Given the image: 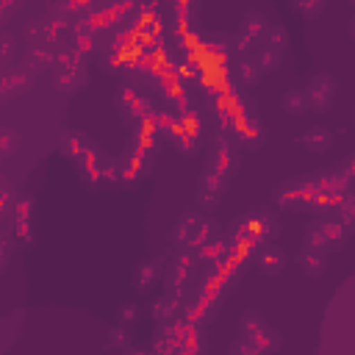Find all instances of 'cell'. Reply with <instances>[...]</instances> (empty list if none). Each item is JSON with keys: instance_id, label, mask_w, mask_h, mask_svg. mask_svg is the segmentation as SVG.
Masks as SVG:
<instances>
[{"instance_id": "obj_26", "label": "cell", "mask_w": 355, "mask_h": 355, "mask_svg": "<svg viewBox=\"0 0 355 355\" xmlns=\"http://www.w3.org/2000/svg\"><path fill=\"white\" fill-rule=\"evenodd\" d=\"M302 244H308V247H319V250H327V239H324V230H322V222H319V219L305 225ZM327 252H330V250H327Z\"/></svg>"}, {"instance_id": "obj_25", "label": "cell", "mask_w": 355, "mask_h": 355, "mask_svg": "<svg viewBox=\"0 0 355 355\" xmlns=\"http://www.w3.org/2000/svg\"><path fill=\"white\" fill-rule=\"evenodd\" d=\"M324 6H327V0H291V8H294L305 22L316 19V17L324 11Z\"/></svg>"}, {"instance_id": "obj_15", "label": "cell", "mask_w": 355, "mask_h": 355, "mask_svg": "<svg viewBox=\"0 0 355 355\" xmlns=\"http://www.w3.org/2000/svg\"><path fill=\"white\" fill-rule=\"evenodd\" d=\"M33 211H36V202L31 194L19 197L17 200V208H14V227H17V236L22 239V244H31L33 241Z\"/></svg>"}, {"instance_id": "obj_6", "label": "cell", "mask_w": 355, "mask_h": 355, "mask_svg": "<svg viewBox=\"0 0 355 355\" xmlns=\"http://www.w3.org/2000/svg\"><path fill=\"white\" fill-rule=\"evenodd\" d=\"M269 25H272V22H269V17H266V14H261V11H250V14H244L241 28H239V33L233 36V50H236L239 55L252 53V50L263 42V36H266Z\"/></svg>"}, {"instance_id": "obj_30", "label": "cell", "mask_w": 355, "mask_h": 355, "mask_svg": "<svg viewBox=\"0 0 355 355\" xmlns=\"http://www.w3.org/2000/svg\"><path fill=\"white\" fill-rule=\"evenodd\" d=\"M139 311H141V308H139L136 302H122V308H119V324H128V327L136 324L139 316H141Z\"/></svg>"}, {"instance_id": "obj_12", "label": "cell", "mask_w": 355, "mask_h": 355, "mask_svg": "<svg viewBox=\"0 0 355 355\" xmlns=\"http://www.w3.org/2000/svg\"><path fill=\"white\" fill-rule=\"evenodd\" d=\"M161 275H164V258H161V255H158V258H144V261H139V263L133 266L130 283H133L136 291L147 294V291L161 280Z\"/></svg>"}, {"instance_id": "obj_29", "label": "cell", "mask_w": 355, "mask_h": 355, "mask_svg": "<svg viewBox=\"0 0 355 355\" xmlns=\"http://www.w3.org/2000/svg\"><path fill=\"white\" fill-rule=\"evenodd\" d=\"M227 349H230V355H261L258 347H255L250 338H244V336H236Z\"/></svg>"}, {"instance_id": "obj_18", "label": "cell", "mask_w": 355, "mask_h": 355, "mask_svg": "<svg viewBox=\"0 0 355 355\" xmlns=\"http://www.w3.org/2000/svg\"><path fill=\"white\" fill-rule=\"evenodd\" d=\"M180 311H183V305H180L178 294H172V291H164V294H161L158 300H153V305H150V316H153L155 322L178 319Z\"/></svg>"}, {"instance_id": "obj_27", "label": "cell", "mask_w": 355, "mask_h": 355, "mask_svg": "<svg viewBox=\"0 0 355 355\" xmlns=\"http://www.w3.org/2000/svg\"><path fill=\"white\" fill-rule=\"evenodd\" d=\"M219 202H222V194H216V191H205V189H197V208L200 211H216L219 208Z\"/></svg>"}, {"instance_id": "obj_31", "label": "cell", "mask_w": 355, "mask_h": 355, "mask_svg": "<svg viewBox=\"0 0 355 355\" xmlns=\"http://www.w3.org/2000/svg\"><path fill=\"white\" fill-rule=\"evenodd\" d=\"M14 144H17L14 133L11 130H0V155H8L14 150Z\"/></svg>"}, {"instance_id": "obj_3", "label": "cell", "mask_w": 355, "mask_h": 355, "mask_svg": "<svg viewBox=\"0 0 355 355\" xmlns=\"http://www.w3.org/2000/svg\"><path fill=\"white\" fill-rule=\"evenodd\" d=\"M239 336L250 338L258 347V352H277L280 344H283L280 333L261 313H255V311H244L239 316Z\"/></svg>"}, {"instance_id": "obj_20", "label": "cell", "mask_w": 355, "mask_h": 355, "mask_svg": "<svg viewBox=\"0 0 355 355\" xmlns=\"http://www.w3.org/2000/svg\"><path fill=\"white\" fill-rule=\"evenodd\" d=\"M28 42L31 44H53L55 42V36H58V28H55V22H44V19H33L31 25H28Z\"/></svg>"}, {"instance_id": "obj_24", "label": "cell", "mask_w": 355, "mask_h": 355, "mask_svg": "<svg viewBox=\"0 0 355 355\" xmlns=\"http://www.w3.org/2000/svg\"><path fill=\"white\" fill-rule=\"evenodd\" d=\"M283 111H286L288 116H302V114L308 111V103H305L302 89H288V92L283 94Z\"/></svg>"}, {"instance_id": "obj_11", "label": "cell", "mask_w": 355, "mask_h": 355, "mask_svg": "<svg viewBox=\"0 0 355 355\" xmlns=\"http://www.w3.org/2000/svg\"><path fill=\"white\" fill-rule=\"evenodd\" d=\"M286 261H288V258H286L283 247H277V244H272V241L258 244L255 252H252V266H255L261 275H266V277H277V275L283 272Z\"/></svg>"}, {"instance_id": "obj_16", "label": "cell", "mask_w": 355, "mask_h": 355, "mask_svg": "<svg viewBox=\"0 0 355 355\" xmlns=\"http://www.w3.org/2000/svg\"><path fill=\"white\" fill-rule=\"evenodd\" d=\"M319 222H322V230H324V239H327V250L330 252H338L349 241V236H352V222H344L338 216L319 219Z\"/></svg>"}, {"instance_id": "obj_17", "label": "cell", "mask_w": 355, "mask_h": 355, "mask_svg": "<svg viewBox=\"0 0 355 355\" xmlns=\"http://www.w3.org/2000/svg\"><path fill=\"white\" fill-rule=\"evenodd\" d=\"M333 130L330 128H322V125H313V128H308L302 136H300V144L308 150V153H316V155H322V153H327L330 147H333Z\"/></svg>"}, {"instance_id": "obj_13", "label": "cell", "mask_w": 355, "mask_h": 355, "mask_svg": "<svg viewBox=\"0 0 355 355\" xmlns=\"http://www.w3.org/2000/svg\"><path fill=\"white\" fill-rule=\"evenodd\" d=\"M89 75L83 69V64H75V67H53V86L64 94H78L83 86H86Z\"/></svg>"}, {"instance_id": "obj_10", "label": "cell", "mask_w": 355, "mask_h": 355, "mask_svg": "<svg viewBox=\"0 0 355 355\" xmlns=\"http://www.w3.org/2000/svg\"><path fill=\"white\" fill-rule=\"evenodd\" d=\"M233 128H236V141L241 147H247V150H258L263 144V139H266V128H263V122L258 119L255 111H244L236 119Z\"/></svg>"}, {"instance_id": "obj_35", "label": "cell", "mask_w": 355, "mask_h": 355, "mask_svg": "<svg viewBox=\"0 0 355 355\" xmlns=\"http://www.w3.org/2000/svg\"><path fill=\"white\" fill-rule=\"evenodd\" d=\"M347 3H355V0H347Z\"/></svg>"}, {"instance_id": "obj_21", "label": "cell", "mask_w": 355, "mask_h": 355, "mask_svg": "<svg viewBox=\"0 0 355 355\" xmlns=\"http://www.w3.org/2000/svg\"><path fill=\"white\" fill-rule=\"evenodd\" d=\"M89 141H92V139L83 136L80 130H64V136H61V141H58V150H61L64 158H75Z\"/></svg>"}, {"instance_id": "obj_34", "label": "cell", "mask_w": 355, "mask_h": 355, "mask_svg": "<svg viewBox=\"0 0 355 355\" xmlns=\"http://www.w3.org/2000/svg\"><path fill=\"white\" fill-rule=\"evenodd\" d=\"M6 261H8V244H6V241H0V272H3Z\"/></svg>"}, {"instance_id": "obj_1", "label": "cell", "mask_w": 355, "mask_h": 355, "mask_svg": "<svg viewBox=\"0 0 355 355\" xmlns=\"http://www.w3.org/2000/svg\"><path fill=\"white\" fill-rule=\"evenodd\" d=\"M227 233H230V239L252 241V244L275 241V236L280 233V219L269 208H255V211H247V214L236 216Z\"/></svg>"}, {"instance_id": "obj_19", "label": "cell", "mask_w": 355, "mask_h": 355, "mask_svg": "<svg viewBox=\"0 0 355 355\" xmlns=\"http://www.w3.org/2000/svg\"><path fill=\"white\" fill-rule=\"evenodd\" d=\"M252 61H255V67L261 69V75L275 72V69L280 67V61H283V50H280V47H272V44H266V42H261V44L252 50Z\"/></svg>"}, {"instance_id": "obj_32", "label": "cell", "mask_w": 355, "mask_h": 355, "mask_svg": "<svg viewBox=\"0 0 355 355\" xmlns=\"http://www.w3.org/2000/svg\"><path fill=\"white\" fill-rule=\"evenodd\" d=\"M125 330H128V324H116V327H114V330H111V333H114V336H111V338H108V341H111V344H114V347H122V344H125V341H128V338H130V333H125Z\"/></svg>"}, {"instance_id": "obj_4", "label": "cell", "mask_w": 355, "mask_h": 355, "mask_svg": "<svg viewBox=\"0 0 355 355\" xmlns=\"http://www.w3.org/2000/svg\"><path fill=\"white\" fill-rule=\"evenodd\" d=\"M239 164H241V158H239L236 141L227 139L225 133H216L214 141H211V147H208L205 169L214 172V175H219V178H225V180L230 183V178L239 172Z\"/></svg>"}, {"instance_id": "obj_5", "label": "cell", "mask_w": 355, "mask_h": 355, "mask_svg": "<svg viewBox=\"0 0 355 355\" xmlns=\"http://www.w3.org/2000/svg\"><path fill=\"white\" fill-rule=\"evenodd\" d=\"M153 158H155L153 150L139 147V144L133 141V147H130V150L119 158V164H116V178H119V183L128 186V189H136V186L150 175Z\"/></svg>"}, {"instance_id": "obj_9", "label": "cell", "mask_w": 355, "mask_h": 355, "mask_svg": "<svg viewBox=\"0 0 355 355\" xmlns=\"http://www.w3.org/2000/svg\"><path fill=\"white\" fill-rule=\"evenodd\" d=\"M194 263H197V255H191L189 250L186 252H178L172 261H169V266L164 269V288L166 291H172V294H180L183 291V286L191 280V275H194Z\"/></svg>"}, {"instance_id": "obj_23", "label": "cell", "mask_w": 355, "mask_h": 355, "mask_svg": "<svg viewBox=\"0 0 355 355\" xmlns=\"http://www.w3.org/2000/svg\"><path fill=\"white\" fill-rule=\"evenodd\" d=\"M236 75H239V80L244 83V89H250V86L258 83L261 69L255 67V61H252L250 55H239V61H236Z\"/></svg>"}, {"instance_id": "obj_33", "label": "cell", "mask_w": 355, "mask_h": 355, "mask_svg": "<svg viewBox=\"0 0 355 355\" xmlns=\"http://www.w3.org/2000/svg\"><path fill=\"white\" fill-rule=\"evenodd\" d=\"M14 53V39L11 36H3L0 39V58H8Z\"/></svg>"}, {"instance_id": "obj_28", "label": "cell", "mask_w": 355, "mask_h": 355, "mask_svg": "<svg viewBox=\"0 0 355 355\" xmlns=\"http://www.w3.org/2000/svg\"><path fill=\"white\" fill-rule=\"evenodd\" d=\"M263 42H266V44H272V47H280V50H286V47H288V33H286L280 25H269V31H266Z\"/></svg>"}, {"instance_id": "obj_7", "label": "cell", "mask_w": 355, "mask_h": 355, "mask_svg": "<svg viewBox=\"0 0 355 355\" xmlns=\"http://www.w3.org/2000/svg\"><path fill=\"white\" fill-rule=\"evenodd\" d=\"M116 111L122 116V122L128 125H141L153 116V103L139 92V89H130V86H122L116 92Z\"/></svg>"}, {"instance_id": "obj_22", "label": "cell", "mask_w": 355, "mask_h": 355, "mask_svg": "<svg viewBox=\"0 0 355 355\" xmlns=\"http://www.w3.org/2000/svg\"><path fill=\"white\" fill-rule=\"evenodd\" d=\"M25 61H28L31 69H50V67H55V53L47 44H33L28 50Z\"/></svg>"}, {"instance_id": "obj_8", "label": "cell", "mask_w": 355, "mask_h": 355, "mask_svg": "<svg viewBox=\"0 0 355 355\" xmlns=\"http://www.w3.org/2000/svg\"><path fill=\"white\" fill-rule=\"evenodd\" d=\"M302 94H305L308 111H319V114H324V111L333 105L336 94H338V83H336L333 75H327V72H316V75L305 83Z\"/></svg>"}, {"instance_id": "obj_2", "label": "cell", "mask_w": 355, "mask_h": 355, "mask_svg": "<svg viewBox=\"0 0 355 355\" xmlns=\"http://www.w3.org/2000/svg\"><path fill=\"white\" fill-rule=\"evenodd\" d=\"M216 233H219V227L211 216H205L200 211H186V214H180V222L172 230V241L186 250H200L202 244L214 241Z\"/></svg>"}, {"instance_id": "obj_14", "label": "cell", "mask_w": 355, "mask_h": 355, "mask_svg": "<svg viewBox=\"0 0 355 355\" xmlns=\"http://www.w3.org/2000/svg\"><path fill=\"white\" fill-rule=\"evenodd\" d=\"M327 258L330 252L327 250H319V247H308L302 244L300 252H297V266L302 269L305 277H322L324 269H327Z\"/></svg>"}]
</instances>
